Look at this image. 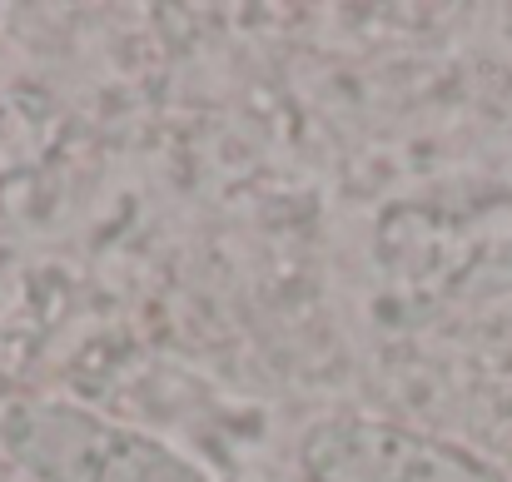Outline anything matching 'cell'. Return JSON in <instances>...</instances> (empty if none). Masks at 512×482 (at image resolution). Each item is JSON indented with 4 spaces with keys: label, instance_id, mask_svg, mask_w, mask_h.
Listing matches in <instances>:
<instances>
[{
    "label": "cell",
    "instance_id": "obj_1",
    "mask_svg": "<svg viewBox=\"0 0 512 482\" xmlns=\"http://www.w3.org/2000/svg\"><path fill=\"white\" fill-rule=\"evenodd\" d=\"M0 448L35 482H209L165 438L40 393L0 408Z\"/></svg>",
    "mask_w": 512,
    "mask_h": 482
},
{
    "label": "cell",
    "instance_id": "obj_2",
    "mask_svg": "<svg viewBox=\"0 0 512 482\" xmlns=\"http://www.w3.org/2000/svg\"><path fill=\"white\" fill-rule=\"evenodd\" d=\"M309 482H508L483 453L388 418H329L299 443Z\"/></svg>",
    "mask_w": 512,
    "mask_h": 482
}]
</instances>
